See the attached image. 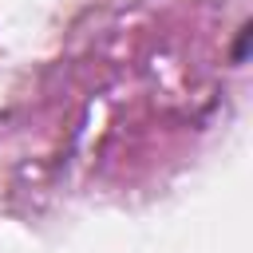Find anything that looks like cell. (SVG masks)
Here are the masks:
<instances>
[{
	"instance_id": "obj_1",
	"label": "cell",
	"mask_w": 253,
	"mask_h": 253,
	"mask_svg": "<svg viewBox=\"0 0 253 253\" xmlns=\"http://www.w3.org/2000/svg\"><path fill=\"white\" fill-rule=\"evenodd\" d=\"M249 36H253V28H249V24H241L237 43H233V63H245V55H249Z\"/></svg>"
}]
</instances>
